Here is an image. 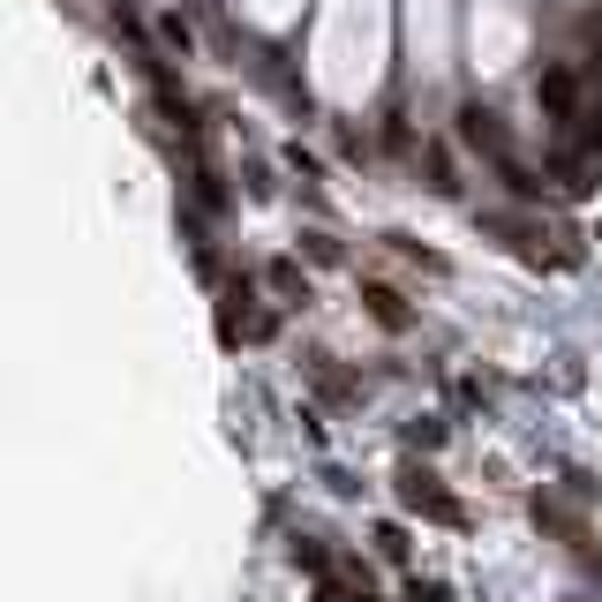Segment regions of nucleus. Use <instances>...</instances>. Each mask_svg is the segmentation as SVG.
<instances>
[{"label":"nucleus","instance_id":"10","mask_svg":"<svg viewBox=\"0 0 602 602\" xmlns=\"http://www.w3.org/2000/svg\"><path fill=\"white\" fill-rule=\"evenodd\" d=\"M407 444H422V452H430V444H444V422H415V430H407Z\"/></svg>","mask_w":602,"mask_h":602},{"label":"nucleus","instance_id":"5","mask_svg":"<svg viewBox=\"0 0 602 602\" xmlns=\"http://www.w3.org/2000/svg\"><path fill=\"white\" fill-rule=\"evenodd\" d=\"M264 279H271V287H279L287 301H309V279H301V264H287V257H279L271 271H264Z\"/></svg>","mask_w":602,"mask_h":602},{"label":"nucleus","instance_id":"7","mask_svg":"<svg viewBox=\"0 0 602 602\" xmlns=\"http://www.w3.org/2000/svg\"><path fill=\"white\" fill-rule=\"evenodd\" d=\"M430 189H437V196H452V189H460V181H452V151H444V143H430Z\"/></svg>","mask_w":602,"mask_h":602},{"label":"nucleus","instance_id":"1","mask_svg":"<svg viewBox=\"0 0 602 602\" xmlns=\"http://www.w3.org/2000/svg\"><path fill=\"white\" fill-rule=\"evenodd\" d=\"M399 505H407V513H422V519H444V527H467V505H460V497H444L430 467H399Z\"/></svg>","mask_w":602,"mask_h":602},{"label":"nucleus","instance_id":"9","mask_svg":"<svg viewBox=\"0 0 602 602\" xmlns=\"http://www.w3.org/2000/svg\"><path fill=\"white\" fill-rule=\"evenodd\" d=\"M377 550H385L391 565H407V535H399V527H377Z\"/></svg>","mask_w":602,"mask_h":602},{"label":"nucleus","instance_id":"4","mask_svg":"<svg viewBox=\"0 0 602 602\" xmlns=\"http://www.w3.org/2000/svg\"><path fill=\"white\" fill-rule=\"evenodd\" d=\"M362 301H369V316H377V324H385V332H407V324H415V309H407V301L391 294V287H377V279H369V287H362Z\"/></svg>","mask_w":602,"mask_h":602},{"label":"nucleus","instance_id":"6","mask_svg":"<svg viewBox=\"0 0 602 602\" xmlns=\"http://www.w3.org/2000/svg\"><path fill=\"white\" fill-rule=\"evenodd\" d=\"M159 39H166L173 53L189 61V45H196V31H189V15H159Z\"/></svg>","mask_w":602,"mask_h":602},{"label":"nucleus","instance_id":"8","mask_svg":"<svg viewBox=\"0 0 602 602\" xmlns=\"http://www.w3.org/2000/svg\"><path fill=\"white\" fill-rule=\"evenodd\" d=\"M301 249H309L316 264H340V241H332V234H301Z\"/></svg>","mask_w":602,"mask_h":602},{"label":"nucleus","instance_id":"11","mask_svg":"<svg viewBox=\"0 0 602 602\" xmlns=\"http://www.w3.org/2000/svg\"><path fill=\"white\" fill-rule=\"evenodd\" d=\"M407 602H444V588L437 580H407Z\"/></svg>","mask_w":602,"mask_h":602},{"label":"nucleus","instance_id":"3","mask_svg":"<svg viewBox=\"0 0 602 602\" xmlns=\"http://www.w3.org/2000/svg\"><path fill=\"white\" fill-rule=\"evenodd\" d=\"M460 143L490 151V159H505V151H513V143H505V121H497L490 106H460Z\"/></svg>","mask_w":602,"mask_h":602},{"label":"nucleus","instance_id":"2","mask_svg":"<svg viewBox=\"0 0 602 602\" xmlns=\"http://www.w3.org/2000/svg\"><path fill=\"white\" fill-rule=\"evenodd\" d=\"M535 106H542V121H580V68L572 61H542V76H535Z\"/></svg>","mask_w":602,"mask_h":602}]
</instances>
